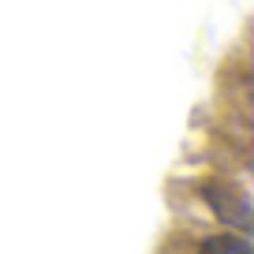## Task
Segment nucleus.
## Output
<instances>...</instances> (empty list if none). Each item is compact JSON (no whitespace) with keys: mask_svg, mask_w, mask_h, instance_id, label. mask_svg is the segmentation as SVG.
I'll use <instances>...</instances> for the list:
<instances>
[{"mask_svg":"<svg viewBox=\"0 0 254 254\" xmlns=\"http://www.w3.org/2000/svg\"><path fill=\"white\" fill-rule=\"evenodd\" d=\"M202 254H251V247L243 239H232V236H213L202 243Z\"/></svg>","mask_w":254,"mask_h":254,"instance_id":"nucleus-1","label":"nucleus"}]
</instances>
